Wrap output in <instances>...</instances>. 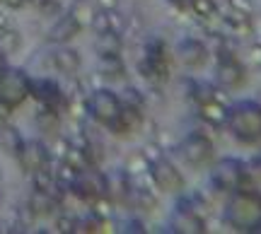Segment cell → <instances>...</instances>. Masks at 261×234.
<instances>
[{
    "instance_id": "d6986e66",
    "label": "cell",
    "mask_w": 261,
    "mask_h": 234,
    "mask_svg": "<svg viewBox=\"0 0 261 234\" xmlns=\"http://www.w3.org/2000/svg\"><path fill=\"white\" fill-rule=\"evenodd\" d=\"M102 66H104V75H109V77H121L123 63L119 61V56H102Z\"/></svg>"
},
{
    "instance_id": "7402d4cb",
    "label": "cell",
    "mask_w": 261,
    "mask_h": 234,
    "mask_svg": "<svg viewBox=\"0 0 261 234\" xmlns=\"http://www.w3.org/2000/svg\"><path fill=\"white\" fill-rule=\"evenodd\" d=\"M34 186L39 188V191H46V193H51V188H54V177L48 174V169H39V171H34Z\"/></svg>"
},
{
    "instance_id": "ba28073f",
    "label": "cell",
    "mask_w": 261,
    "mask_h": 234,
    "mask_svg": "<svg viewBox=\"0 0 261 234\" xmlns=\"http://www.w3.org/2000/svg\"><path fill=\"white\" fill-rule=\"evenodd\" d=\"M29 92L34 94L46 109H54V111L65 102L61 87H58L54 80H46V77H44V80H29Z\"/></svg>"
},
{
    "instance_id": "d4e9b609",
    "label": "cell",
    "mask_w": 261,
    "mask_h": 234,
    "mask_svg": "<svg viewBox=\"0 0 261 234\" xmlns=\"http://www.w3.org/2000/svg\"><path fill=\"white\" fill-rule=\"evenodd\" d=\"M230 5L234 8L237 15H242V17H249L254 12V3L252 0H230Z\"/></svg>"
},
{
    "instance_id": "4dcf8cb0",
    "label": "cell",
    "mask_w": 261,
    "mask_h": 234,
    "mask_svg": "<svg viewBox=\"0 0 261 234\" xmlns=\"http://www.w3.org/2000/svg\"><path fill=\"white\" fill-rule=\"evenodd\" d=\"M8 116H10V106H8V104L0 102V121H5Z\"/></svg>"
},
{
    "instance_id": "277c9868",
    "label": "cell",
    "mask_w": 261,
    "mask_h": 234,
    "mask_svg": "<svg viewBox=\"0 0 261 234\" xmlns=\"http://www.w3.org/2000/svg\"><path fill=\"white\" fill-rule=\"evenodd\" d=\"M121 106L123 104L119 102V97L114 92H109V90H97V92H92V97L87 99V109L92 113V119H97L99 123L109 126V128L119 121Z\"/></svg>"
},
{
    "instance_id": "5bb4252c",
    "label": "cell",
    "mask_w": 261,
    "mask_h": 234,
    "mask_svg": "<svg viewBox=\"0 0 261 234\" xmlns=\"http://www.w3.org/2000/svg\"><path fill=\"white\" fill-rule=\"evenodd\" d=\"M54 63L65 75H73V73L80 70V56H77V51H73V48H58L56 53H54Z\"/></svg>"
},
{
    "instance_id": "e0dca14e",
    "label": "cell",
    "mask_w": 261,
    "mask_h": 234,
    "mask_svg": "<svg viewBox=\"0 0 261 234\" xmlns=\"http://www.w3.org/2000/svg\"><path fill=\"white\" fill-rule=\"evenodd\" d=\"M201 116H203L208 123H213V126H220V123L227 121V111L223 109V104H218L215 99H208V102H203Z\"/></svg>"
},
{
    "instance_id": "6da1fadb",
    "label": "cell",
    "mask_w": 261,
    "mask_h": 234,
    "mask_svg": "<svg viewBox=\"0 0 261 234\" xmlns=\"http://www.w3.org/2000/svg\"><path fill=\"white\" fill-rule=\"evenodd\" d=\"M227 126L234 133V138L242 142H254L261 138V104L256 102H242L234 104L227 111Z\"/></svg>"
},
{
    "instance_id": "7c38bea8",
    "label": "cell",
    "mask_w": 261,
    "mask_h": 234,
    "mask_svg": "<svg viewBox=\"0 0 261 234\" xmlns=\"http://www.w3.org/2000/svg\"><path fill=\"white\" fill-rule=\"evenodd\" d=\"M80 29H83V24L75 19V15H65V17H61L56 24H54L48 39L56 41V44H63V41H68V39H73L75 34H80Z\"/></svg>"
},
{
    "instance_id": "f546056e",
    "label": "cell",
    "mask_w": 261,
    "mask_h": 234,
    "mask_svg": "<svg viewBox=\"0 0 261 234\" xmlns=\"http://www.w3.org/2000/svg\"><path fill=\"white\" fill-rule=\"evenodd\" d=\"M97 5H99L104 12H109V10H116V8H119V0H97Z\"/></svg>"
},
{
    "instance_id": "cb8c5ba5",
    "label": "cell",
    "mask_w": 261,
    "mask_h": 234,
    "mask_svg": "<svg viewBox=\"0 0 261 234\" xmlns=\"http://www.w3.org/2000/svg\"><path fill=\"white\" fill-rule=\"evenodd\" d=\"M90 24H92V29L97 32V34H104V32H112V27H109V15H107V12H99V15H94Z\"/></svg>"
},
{
    "instance_id": "4fadbf2b",
    "label": "cell",
    "mask_w": 261,
    "mask_h": 234,
    "mask_svg": "<svg viewBox=\"0 0 261 234\" xmlns=\"http://www.w3.org/2000/svg\"><path fill=\"white\" fill-rule=\"evenodd\" d=\"M0 148L8 152V155H12V157H17L19 152H22L24 140H22V135H19V131L15 126H8V123L0 126Z\"/></svg>"
},
{
    "instance_id": "ac0fdd59",
    "label": "cell",
    "mask_w": 261,
    "mask_h": 234,
    "mask_svg": "<svg viewBox=\"0 0 261 234\" xmlns=\"http://www.w3.org/2000/svg\"><path fill=\"white\" fill-rule=\"evenodd\" d=\"M174 227H177L179 232H203L201 220H196L189 210H184V213H179V215L174 217Z\"/></svg>"
},
{
    "instance_id": "9c48e42d",
    "label": "cell",
    "mask_w": 261,
    "mask_h": 234,
    "mask_svg": "<svg viewBox=\"0 0 261 234\" xmlns=\"http://www.w3.org/2000/svg\"><path fill=\"white\" fill-rule=\"evenodd\" d=\"M17 157H19V162H22V167L27 169V171H32V174L48 164V150L41 142H27Z\"/></svg>"
},
{
    "instance_id": "7a4b0ae2",
    "label": "cell",
    "mask_w": 261,
    "mask_h": 234,
    "mask_svg": "<svg viewBox=\"0 0 261 234\" xmlns=\"http://www.w3.org/2000/svg\"><path fill=\"white\" fill-rule=\"evenodd\" d=\"M225 220L234 225L237 229H249L252 232L254 227L261 222V196L254 193V191H240L237 196L227 203V210H225Z\"/></svg>"
},
{
    "instance_id": "8fae6325",
    "label": "cell",
    "mask_w": 261,
    "mask_h": 234,
    "mask_svg": "<svg viewBox=\"0 0 261 234\" xmlns=\"http://www.w3.org/2000/svg\"><path fill=\"white\" fill-rule=\"evenodd\" d=\"M179 58H181V63L189 66V68H201L205 63L203 44H198V41H194V39L181 41V44H179Z\"/></svg>"
},
{
    "instance_id": "603a6c76",
    "label": "cell",
    "mask_w": 261,
    "mask_h": 234,
    "mask_svg": "<svg viewBox=\"0 0 261 234\" xmlns=\"http://www.w3.org/2000/svg\"><path fill=\"white\" fill-rule=\"evenodd\" d=\"M191 5H194L196 15H201V17H213L215 15V3L213 0H191Z\"/></svg>"
},
{
    "instance_id": "2e32d148",
    "label": "cell",
    "mask_w": 261,
    "mask_h": 234,
    "mask_svg": "<svg viewBox=\"0 0 261 234\" xmlns=\"http://www.w3.org/2000/svg\"><path fill=\"white\" fill-rule=\"evenodd\" d=\"M54 206H56V203H54V198L48 196L46 191H34V196L29 198V208H32V213H34V215H51V213H54Z\"/></svg>"
},
{
    "instance_id": "f1b7e54d",
    "label": "cell",
    "mask_w": 261,
    "mask_h": 234,
    "mask_svg": "<svg viewBox=\"0 0 261 234\" xmlns=\"http://www.w3.org/2000/svg\"><path fill=\"white\" fill-rule=\"evenodd\" d=\"M58 229H61V232H75V222L70 217H61V220H58Z\"/></svg>"
},
{
    "instance_id": "836d02e7",
    "label": "cell",
    "mask_w": 261,
    "mask_h": 234,
    "mask_svg": "<svg viewBox=\"0 0 261 234\" xmlns=\"http://www.w3.org/2000/svg\"><path fill=\"white\" fill-rule=\"evenodd\" d=\"M172 3H177V5H191V0H172Z\"/></svg>"
},
{
    "instance_id": "4316f807",
    "label": "cell",
    "mask_w": 261,
    "mask_h": 234,
    "mask_svg": "<svg viewBox=\"0 0 261 234\" xmlns=\"http://www.w3.org/2000/svg\"><path fill=\"white\" fill-rule=\"evenodd\" d=\"M73 15H75V19H77V22H80L83 27H85V24H90V22H92V17H94V15H92V12H90L87 8H77Z\"/></svg>"
},
{
    "instance_id": "8992f818",
    "label": "cell",
    "mask_w": 261,
    "mask_h": 234,
    "mask_svg": "<svg viewBox=\"0 0 261 234\" xmlns=\"http://www.w3.org/2000/svg\"><path fill=\"white\" fill-rule=\"evenodd\" d=\"M181 157L187 159L191 167H203L205 162H211L213 157V145L203 135H189L181 142Z\"/></svg>"
},
{
    "instance_id": "5b68a950",
    "label": "cell",
    "mask_w": 261,
    "mask_h": 234,
    "mask_svg": "<svg viewBox=\"0 0 261 234\" xmlns=\"http://www.w3.org/2000/svg\"><path fill=\"white\" fill-rule=\"evenodd\" d=\"M213 181H215V186L223 188V191L240 188L244 181L242 162H237V159H223V162L213 169Z\"/></svg>"
},
{
    "instance_id": "52a82bcc",
    "label": "cell",
    "mask_w": 261,
    "mask_h": 234,
    "mask_svg": "<svg viewBox=\"0 0 261 234\" xmlns=\"http://www.w3.org/2000/svg\"><path fill=\"white\" fill-rule=\"evenodd\" d=\"M152 179H155V184H158L162 191H169V193L184 188V179H181V174L169 164L167 159H162V157H158L155 162H152Z\"/></svg>"
},
{
    "instance_id": "ffe728a7",
    "label": "cell",
    "mask_w": 261,
    "mask_h": 234,
    "mask_svg": "<svg viewBox=\"0 0 261 234\" xmlns=\"http://www.w3.org/2000/svg\"><path fill=\"white\" fill-rule=\"evenodd\" d=\"M0 44H3V51H17L19 46V34L15 29H0Z\"/></svg>"
},
{
    "instance_id": "1f68e13d",
    "label": "cell",
    "mask_w": 261,
    "mask_h": 234,
    "mask_svg": "<svg viewBox=\"0 0 261 234\" xmlns=\"http://www.w3.org/2000/svg\"><path fill=\"white\" fill-rule=\"evenodd\" d=\"M3 3H5V5H10V8H19L24 0H3Z\"/></svg>"
},
{
    "instance_id": "83f0119b",
    "label": "cell",
    "mask_w": 261,
    "mask_h": 234,
    "mask_svg": "<svg viewBox=\"0 0 261 234\" xmlns=\"http://www.w3.org/2000/svg\"><path fill=\"white\" fill-rule=\"evenodd\" d=\"M94 213H97V217H109V203L107 200H97V206H94Z\"/></svg>"
},
{
    "instance_id": "e575fe53",
    "label": "cell",
    "mask_w": 261,
    "mask_h": 234,
    "mask_svg": "<svg viewBox=\"0 0 261 234\" xmlns=\"http://www.w3.org/2000/svg\"><path fill=\"white\" fill-rule=\"evenodd\" d=\"M256 162H259V164H261V155H259V157H256Z\"/></svg>"
},
{
    "instance_id": "44dd1931",
    "label": "cell",
    "mask_w": 261,
    "mask_h": 234,
    "mask_svg": "<svg viewBox=\"0 0 261 234\" xmlns=\"http://www.w3.org/2000/svg\"><path fill=\"white\" fill-rule=\"evenodd\" d=\"M148 167H150V162L143 152H140V155H130L128 162H126V169H128L130 174H143Z\"/></svg>"
},
{
    "instance_id": "30bf717a",
    "label": "cell",
    "mask_w": 261,
    "mask_h": 234,
    "mask_svg": "<svg viewBox=\"0 0 261 234\" xmlns=\"http://www.w3.org/2000/svg\"><path fill=\"white\" fill-rule=\"evenodd\" d=\"M242 77H244L242 66H240L232 56H227L225 61L220 58V66H218V80H220L223 87H237V84L242 82Z\"/></svg>"
},
{
    "instance_id": "3957f363",
    "label": "cell",
    "mask_w": 261,
    "mask_h": 234,
    "mask_svg": "<svg viewBox=\"0 0 261 234\" xmlns=\"http://www.w3.org/2000/svg\"><path fill=\"white\" fill-rule=\"evenodd\" d=\"M29 94V77L17 68H3L0 73V102L15 109L27 99Z\"/></svg>"
},
{
    "instance_id": "9a60e30c",
    "label": "cell",
    "mask_w": 261,
    "mask_h": 234,
    "mask_svg": "<svg viewBox=\"0 0 261 234\" xmlns=\"http://www.w3.org/2000/svg\"><path fill=\"white\" fill-rule=\"evenodd\" d=\"M97 51L99 56H119L121 51V37L116 32H104V34H97Z\"/></svg>"
},
{
    "instance_id": "484cf974",
    "label": "cell",
    "mask_w": 261,
    "mask_h": 234,
    "mask_svg": "<svg viewBox=\"0 0 261 234\" xmlns=\"http://www.w3.org/2000/svg\"><path fill=\"white\" fill-rule=\"evenodd\" d=\"M39 10H41L44 15H58V12H61V3H58V0H41Z\"/></svg>"
},
{
    "instance_id": "d6a6232c",
    "label": "cell",
    "mask_w": 261,
    "mask_h": 234,
    "mask_svg": "<svg viewBox=\"0 0 261 234\" xmlns=\"http://www.w3.org/2000/svg\"><path fill=\"white\" fill-rule=\"evenodd\" d=\"M3 68H5V53H3V48H0V73H3Z\"/></svg>"
}]
</instances>
